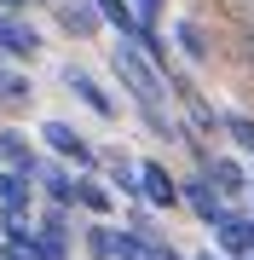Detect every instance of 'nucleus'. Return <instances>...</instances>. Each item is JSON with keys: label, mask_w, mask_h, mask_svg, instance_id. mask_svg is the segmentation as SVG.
<instances>
[{"label": "nucleus", "mask_w": 254, "mask_h": 260, "mask_svg": "<svg viewBox=\"0 0 254 260\" xmlns=\"http://www.w3.org/2000/svg\"><path fill=\"white\" fill-rule=\"evenodd\" d=\"M110 64H116V75H122L127 99L139 104L144 127H151V133H162V139H168V133H179L173 121H168V110H162V70L151 64V58H144L139 47H133V41H122V47L110 52Z\"/></svg>", "instance_id": "1"}, {"label": "nucleus", "mask_w": 254, "mask_h": 260, "mask_svg": "<svg viewBox=\"0 0 254 260\" xmlns=\"http://www.w3.org/2000/svg\"><path fill=\"white\" fill-rule=\"evenodd\" d=\"M139 203L144 208H173L179 203V185L162 162H139Z\"/></svg>", "instance_id": "2"}, {"label": "nucleus", "mask_w": 254, "mask_h": 260, "mask_svg": "<svg viewBox=\"0 0 254 260\" xmlns=\"http://www.w3.org/2000/svg\"><path fill=\"white\" fill-rule=\"evenodd\" d=\"M35 52H41V35L0 6V58H35Z\"/></svg>", "instance_id": "3"}, {"label": "nucleus", "mask_w": 254, "mask_h": 260, "mask_svg": "<svg viewBox=\"0 0 254 260\" xmlns=\"http://www.w3.org/2000/svg\"><path fill=\"white\" fill-rule=\"evenodd\" d=\"M41 139H47V150H58V156H64V162H76V168L93 162V145H87L81 133L69 127V121H47V127H41Z\"/></svg>", "instance_id": "4"}, {"label": "nucleus", "mask_w": 254, "mask_h": 260, "mask_svg": "<svg viewBox=\"0 0 254 260\" xmlns=\"http://www.w3.org/2000/svg\"><path fill=\"white\" fill-rule=\"evenodd\" d=\"M64 87H69V93H76V99H81V104H87L93 116H104V121L116 116V99L104 93V87H98V81H93L87 70H64Z\"/></svg>", "instance_id": "5"}, {"label": "nucleus", "mask_w": 254, "mask_h": 260, "mask_svg": "<svg viewBox=\"0 0 254 260\" xmlns=\"http://www.w3.org/2000/svg\"><path fill=\"white\" fill-rule=\"evenodd\" d=\"M29 197H35V174L6 168V174H0V208L6 214H29Z\"/></svg>", "instance_id": "6"}, {"label": "nucleus", "mask_w": 254, "mask_h": 260, "mask_svg": "<svg viewBox=\"0 0 254 260\" xmlns=\"http://www.w3.org/2000/svg\"><path fill=\"white\" fill-rule=\"evenodd\" d=\"M214 232H220V243H226L231 254H248L254 249V220H243V214H231V208H220Z\"/></svg>", "instance_id": "7"}, {"label": "nucleus", "mask_w": 254, "mask_h": 260, "mask_svg": "<svg viewBox=\"0 0 254 260\" xmlns=\"http://www.w3.org/2000/svg\"><path fill=\"white\" fill-rule=\"evenodd\" d=\"M58 23H64L69 35H98V29H104L93 0H64V6H58Z\"/></svg>", "instance_id": "8"}, {"label": "nucleus", "mask_w": 254, "mask_h": 260, "mask_svg": "<svg viewBox=\"0 0 254 260\" xmlns=\"http://www.w3.org/2000/svg\"><path fill=\"white\" fill-rule=\"evenodd\" d=\"M179 197L197 208V220H202V225H214V220H220V208H226V203H220V191L208 185V179H185V185H179Z\"/></svg>", "instance_id": "9"}, {"label": "nucleus", "mask_w": 254, "mask_h": 260, "mask_svg": "<svg viewBox=\"0 0 254 260\" xmlns=\"http://www.w3.org/2000/svg\"><path fill=\"white\" fill-rule=\"evenodd\" d=\"M0 162H6V168H23V174L41 168V162H35V145H29L18 127H0Z\"/></svg>", "instance_id": "10"}, {"label": "nucleus", "mask_w": 254, "mask_h": 260, "mask_svg": "<svg viewBox=\"0 0 254 260\" xmlns=\"http://www.w3.org/2000/svg\"><path fill=\"white\" fill-rule=\"evenodd\" d=\"M98 6V18L110 23V29H122V41H139V29H144V18L127 6V0H93Z\"/></svg>", "instance_id": "11"}, {"label": "nucleus", "mask_w": 254, "mask_h": 260, "mask_svg": "<svg viewBox=\"0 0 254 260\" xmlns=\"http://www.w3.org/2000/svg\"><path fill=\"white\" fill-rule=\"evenodd\" d=\"M110 260H156L151 254V225H127V232H116Z\"/></svg>", "instance_id": "12"}, {"label": "nucleus", "mask_w": 254, "mask_h": 260, "mask_svg": "<svg viewBox=\"0 0 254 260\" xmlns=\"http://www.w3.org/2000/svg\"><path fill=\"white\" fill-rule=\"evenodd\" d=\"M35 179H41V191H47L58 208L76 203V174H69V168H35Z\"/></svg>", "instance_id": "13"}, {"label": "nucleus", "mask_w": 254, "mask_h": 260, "mask_svg": "<svg viewBox=\"0 0 254 260\" xmlns=\"http://www.w3.org/2000/svg\"><path fill=\"white\" fill-rule=\"evenodd\" d=\"M173 35H179V52H185L191 64H202V58H214V41H208V29H202V23H191V18H185V23L173 29Z\"/></svg>", "instance_id": "14"}, {"label": "nucleus", "mask_w": 254, "mask_h": 260, "mask_svg": "<svg viewBox=\"0 0 254 260\" xmlns=\"http://www.w3.org/2000/svg\"><path fill=\"white\" fill-rule=\"evenodd\" d=\"M208 185H214L220 197H237L243 191V168H237L231 156H208Z\"/></svg>", "instance_id": "15"}, {"label": "nucleus", "mask_w": 254, "mask_h": 260, "mask_svg": "<svg viewBox=\"0 0 254 260\" xmlns=\"http://www.w3.org/2000/svg\"><path fill=\"white\" fill-rule=\"evenodd\" d=\"M76 203H81L87 214H110V191H104L93 174H81V179H76Z\"/></svg>", "instance_id": "16"}, {"label": "nucleus", "mask_w": 254, "mask_h": 260, "mask_svg": "<svg viewBox=\"0 0 254 260\" xmlns=\"http://www.w3.org/2000/svg\"><path fill=\"white\" fill-rule=\"evenodd\" d=\"M110 179H116V191L139 197V162H127V156H110Z\"/></svg>", "instance_id": "17"}, {"label": "nucleus", "mask_w": 254, "mask_h": 260, "mask_svg": "<svg viewBox=\"0 0 254 260\" xmlns=\"http://www.w3.org/2000/svg\"><path fill=\"white\" fill-rule=\"evenodd\" d=\"M220 127H226L231 139H237V145H243L248 156H254V116H226V121H220Z\"/></svg>", "instance_id": "18"}, {"label": "nucleus", "mask_w": 254, "mask_h": 260, "mask_svg": "<svg viewBox=\"0 0 254 260\" xmlns=\"http://www.w3.org/2000/svg\"><path fill=\"white\" fill-rule=\"evenodd\" d=\"M110 249H116V232H110V225H93V232H87V254L110 260Z\"/></svg>", "instance_id": "19"}, {"label": "nucleus", "mask_w": 254, "mask_h": 260, "mask_svg": "<svg viewBox=\"0 0 254 260\" xmlns=\"http://www.w3.org/2000/svg\"><path fill=\"white\" fill-rule=\"evenodd\" d=\"M29 260H69V254H64L58 237H41V232H35V237H29Z\"/></svg>", "instance_id": "20"}, {"label": "nucleus", "mask_w": 254, "mask_h": 260, "mask_svg": "<svg viewBox=\"0 0 254 260\" xmlns=\"http://www.w3.org/2000/svg\"><path fill=\"white\" fill-rule=\"evenodd\" d=\"M41 237H58V243L69 237V220H64V208H58V203H52L47 214H41Z\"/></svg>", "instance_id": "21"}, {"label": "nucleus", "mask_w": 254, "mask_h": 260, "mask_svg": "<svg viewBox=\"0 0 254 260\" xmlns=\"http://www.w3.org/2000/svg\"><path fill=\"white\" fill-rule=\"evenodd\" d=\"M226 12H231V23H237V29H248V23H254V0H226Z\"/></svg>", "instance_id": "22"}, {"label": "nucleus", "mask_w": 254, "mask_h": 260, "mask_svg": "<svg viewBox=\"0 0 254 260\" xmlns=\"http://www.w3.org/2000/svg\"><path fill=\"white\" fill-rule=\"evenodd\" d=\"M35 232H29V220L23 214H6V243H29Z\"/></svg>", "instance_id": "23"}, {"label": "nucleus", "mask_w": 254, "mask_h": 260, "mask_svg": "<svg viewBox=\"0 0 254 260\" xmlns=\"http://www.w3.org/2000/svg\"><path fill=\"white\" fill-rule=\"evenodd\" d=\"M127 6H133V12H139V18H144V23H151V18H156V12H162V6H168V0H127Z\"/></svg>", "instance_id": "24"}, {"label": "nucleus", "mask_w": 254, "mask_h": 260, "mask_svg": "<svg viewBox=\"0 0 254 260\" xmlns=\"http://www.w3.org/2000/svg\"><path fill=\"white\" fill-rule=\"evenodd\" d=\"M0 260H29V243H6V249H0Z\"/></svg>", "instance_id": "25"}, {"label": "nucleus", "mask_w": 254, "mask_h": 260, "mask_svg": "<svg viewBox=\"0 0 254 260\" xmlns=\"http://www.w3.org/2000/svg\"><path fill=\"white\" fill-rule=\"evenodd\" d=\"M243 64H254V23L243 29Z\"/></svg>", "instance_id": "26"}, {"label": "nucleus", "mask_w": 254, "mask_h": 260, "mask_svg": "<svg viewBox=\"0 0 254 260\" xmlns=\"http://www.w3.org/2000/svg\"><path fill=\"white\" fill-rule=\"evenodd\" d=\"M0 6H6V12H18V6H35V0H0Z\"/></svg>", "instance_id": "27"}, {"label": "nucleus", "mask_w": 254, "mask_h": 260, "mask_svg": "<svg viewBox=\"0 0 254 260\" xmlns=\"http://www.w3.org/2000/svg\"><path fill=\"white\" fill-rule=\"evenodd\" d=\"M197 260H214V254H197Z\"/></svg>", "instance_id": "28"}]
</instances>
